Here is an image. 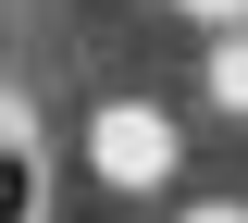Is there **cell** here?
Masks as SVG:
<instances>
[{"mask_svg": "<svg viewBox=\"0 0 248 223\" xmlns=\"http://www.w3.org/2000/svg\"><path fill=\"white\" fill-rule=\"evenodd\" d=\"M37 211H50V161L25 124H0V223H37Z\"/></svg>", "mask_w": 248, "mask_h": 223, "instance_id": "6da1fadb", "label": "cell"}]
</instances>
